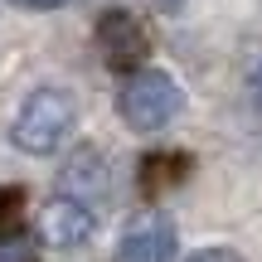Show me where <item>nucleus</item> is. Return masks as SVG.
Listing matches in <instances>:
<instances>
[{"mask_svg": "<svg viewBox=\"0 0 262 262\" xmlns=\"http://www.w3.org/2000/svg\"><path fill=\"white\" fill-rule=\"evenodd\" d=\"M180 5H185V0H156V10H165V15H175Z\"/></svg>", "mask_w": 262, "mask_h": 262, "instance_id": "obj_13", "label": "nucleus"}, {"mask_svg": "<svg viewBox=\"0 0 262 262\" xmlns=\"http://www.w3.org/2000/svg\"><path fill=\"white\" fill-rule=\"evenodd\" d=\"M58 189H63L68 199H78V204H88V209H102L107 199H112V170H107V156L93 150V146H83L63 165Z\"/></svg>", "mask_w": 262, "mask_h": 262, "instance_id": "obj_6", "label": "nucleus"}, {"mask_svg": "<svg viewBox=\"0 0 262 262\" xmlns=\"http://www.w3.org/2000/svg\"><path fill=\"white\" fill-rule=\"evenodd\" d=\"M97 228V209L78 204V199L58 194L44 204V214H39V238H44V248H54V253H73V248H83L88 238H93Z\"/></svg>", "mask_w": 262, "mask_h": 262, "instance_id": "obj_5", "label": "nucleus"}, {"mask_svg": "<svg viewBox=\"0 0 262 262\" xmlns=\"http://www.w3.org/2000/svg\"><path fill=\"white\" fill-rule=\"evenodd\" d=\"M185 262H243L233 253V248H199V253H189Z\"/></svg>", "mask_w": 262, "mask_h": 262, "instance_id": "obj_10", "label": "nucleus"}, {"mask_svg": "<svg viewBox=\"0 0 262 262\" xmlns=\"http://www.w3.org/2000/svg\"><path fill=\"white\" fill-rule=\"evenodd\" d=\"M29 257H34V248H29V238L19 233V228L0 238V262H29Z\"/></svg>", "mask_w": 262, "mask_h": 262, "instance_id": "obj_9", "label": "nucleus"}, {"mask_svg": "<svg viewBox=\"0 0 262 262\" xmlns=\"http://www.w3.org/2000/svg\"><path fill=\"white\" fill-rule=\"evenodd\" d=\"M180 107H185V93L175 88V78L160 73V68H136V73H126L122 93H117V112H122V122L131 131H160L170 126L180 117Z\"/></svg>", "mask_w": 262, "mask_h": 262, "instance_id": "obj_2", "label": "nucleus"}, {"mask_svg": "<svg viewBox=\"0 0 262 262\" xmlns=\"http://www.w3.org/2000/svg\"><path fill=\"white\" fill-rule=\"evenodd\" d=\"M73 122H78L73 93H63V88H34L25 97V107H19L15 126H10V141L25 156H54L73 136Z\"/></svg>", "mask_w": 262, "mask_h": 262, "instance_id": "obj_1", "label": "nucleus"}, {"mask_svg": "<svg viewBox=\"0 0 262 262\" xmlns=\"http://www.w3.org/2000/svg\"><path fill=\"white\" fill-rule=\"evenodd\" d=\"M25 10H58V5H68V0H19Z\"/></svg>", "mask_w": 262, "mask_h": 262, "instance_id": "obj_12", "label": "nucleus"}, {"mask_svg": "<svg viewBox=\"0 0 262 262\" xmlns=\"http://www.w3.org/2000/svg\"><path fill=\"white\" fill-rule=\"evenodd\" d=\"M97 49H102V58L112 68L136 73V68L146 63V54H150V34L141 29L136 15H126V10H107V15L97 19Z\"/></svg>", "mask_w": 262, "mask_h": 262, "instance_id": "obj_4", "label": "nucleus"}, {"mask_svg": "<svg viewBox=\"0 0 262 262\" xmlns=\"http://www.w3.org/2000/svg\"><path fill=\"white\" fill-rule=\"evenodd\" d=\"M248 88H253V102L262 107V58H257V68H253V78H248Z\"/></svg>", "mask_w": 262, "mask_h": 262, "instance_id": "obj_11", "label": "nucleus"}, {"mask_svg": "<svg viewBox=\"0 0 262 262\" xmlns=\"http://www.w3.org/2000/svg\"><path fill=\"white\" fill-rule=\"evenodd\" d=\"M185 175H189V156L185 150H156V156L141 160V189H146V194H160V189L180 185Z\"/></svg>", "mask_w": 262, "mask_h": 262, "instance_id": "obj_7", "label": "nucleus"}, {"mask_svg": "<svg viewBox=\"0 0 262 262\" xmlns=\"http://www.w3.org/2000/svg\"><path fill=\"white\" fill-rule=\"evenodd\" d=\"M19 209H25V189H0V238L19 228V224H15Z\"/></svg>", "mask_w": 262, "mask_h": 262, "instance_id": "obj_8", "label": "nucleus"}, {"mask_svg": "<svg viewBox=\"0 0 262 262\" xmlns=\"http://www.w3.org/2000/svg\"><path fill=\"white\" fill-rule=\"evenodd\" d=\"M175 257V224L160 209H141L122 228L117 243V262H170Z\"/></svg>", "mask_w": 262, "mask_h": 262, "instance_id": "obj_3", "label": "nucleus"}]
</instances>
